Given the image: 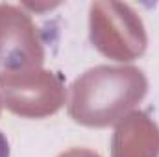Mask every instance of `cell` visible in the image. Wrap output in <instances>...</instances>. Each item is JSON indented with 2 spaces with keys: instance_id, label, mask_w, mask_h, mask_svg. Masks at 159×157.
<instances>
[{
  "instance_id": "cell-1",
  "label": "cell",
  "mask_w": 159,
  "mask_h": 157,
  "mask_svg": "<svg viewBox=\"0 0 159 157\" xmlns=\"http://www.w3.org/2000/svg\"><path fill=\"white\" fill-rule=\"evenodd\" d=\"M0 157H9V144L2 131H0Z\"/></svg>"
}]
</instances>
